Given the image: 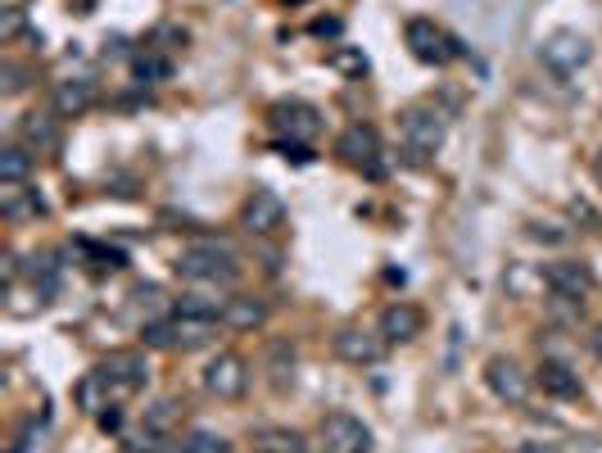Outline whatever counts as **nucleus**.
<instances>
[{
	"label": "nucleus",
	"instance_id": "412c9836",
	"mask_svg": "<svg viewBox=\"0 0 602 453\" xmlns=\"http://www.w3.org/2000/svg\"><path fill=\"white\" fill-rule=\"evenodd\" d=\"M41 195L37 191H27V187H5L0 191V214H5L10 223H19V218H37L41 214Z\"/></svg>",
	"mask_w": 602,
	"mask_h": 453
},
{
	"label": "nucleus",
	"instance_id": "20e7f679",
	"mask_svg": "<svg viewBox=\"0 0 602 453\" xmlns=\"http://www.w3.org/2000/svg\"><path fill=\"white\" fill-rule=\"evenodd\" d=\"M404 41H408V50L421 59V64H435V69L454 64V59L462 55V41L448 33V27H440L435 19H408L404 23Z\"/></svg>",
	"mask_w": 602,
	"mask_h": 453
},
{
	"label": "nucleus",
	"instance_id": "aec40b11",
	"mask_svg": "<svg viewBox=\"0 0 602 453\" xmlns=\"http://www.w3.org/2000/svg\"><path fill=\"white\" fill-rule=\"evenodd\" d=\"M73 400H77L82 413H92V417L105 413L109 404H118V400H113V390H109V381H105L100 372H86V377L77 381V390H73Z\"/></svg>",
	"mask_w": 602,
	"mask_h": 453
},
{
	"label": "nucleus",
	"instance_id": "f704fd0d",
	"mask_svg": "<svg viewBox=\"0 0 602 453\" xmlns=\"http://www.w3.org/2000/svg\"><path fill=\"white\" fill-rule=\"evenodd\" d=\"M593 177H598V187H602V150L593 155Z\"/></svg>",
	"mask_w": 602,
	"mask_h": 453
},
{
	"label": "nucleus",
	"instance_id": "393cba45",
	"mask_svg": "<svg viewBox=\"0 0 602 453\" xmlns=\"http://www.w3.org/2000/svg\"><path fill=\"white\" fill-rule=\"evenodd\" d=\"M177 313H186V318H204V322H222V313H227V299L182 295V299H177Z\"/></svg>",
	"mask_w": 602,
	"mask_h": 453
},
{
	"label": "nucleus",
	"instance_id": "c756f323",
	"mask_svg": "<svg viewBox=\"0 0 602 453\" xmlns=\"http://www.w3.org/2000/svg\"><path fill=\"white\" fill-rule=\"evenodd\" d=\"M168 444H172L168 436H155V431H145V427H141V436L128 440L123 453H168Z\"/></svg>",
	"mask_w": 602,
	"mask_h": 453
},
{
	"label": "nucleus",
	"instance_id": "2f4dec72",
	"mask_svg": "<svg viewBox=\"0 0 602 453\" xmlns=\"http://www.w3.org/2000/svg\"><path fill=\"white\" fill-rule=\"evenodd\" d=\"M96 421H100V431H118V427H123V413H118V408L109 404L105 413H96Z\"/></svg>",
	"mask_w": 602,
	"mask_h": 453
},
{
	"label": "nucleus",
	"instance_id": "f03ea898",
	"mask_svg": "<svg viewBox=\"0 0 602 453\" xmlns=\"http://www.w3.org/2000/svg\"><path fill=\"white\" fill-rule=\"evenodd\" d=\"M177 277L227 286V282L240 277V259H236V250L227 246V240L204 236V240H195V246H186L182 254H177Z\"/></svg>",
	"mask_w": 602,
	"mask_h": 453
},
{
	"label": "nucleus",
	"instance_id": "1a4fd4ad",
	"mask_svg": "<svg viewBox=\"0 0 602 453\" xmlns=\"http://www.w3.org/2000/svg\"><path fill=\"white\" fill-rule=\"evenodd\" d=\"M96 372L109 381L113 400H128V395H141V390H145L149 362H145V354H136V349H118V354H109V358L100 362Z\"/></svg>",
	"mask_w": 602,
	"mask_h": 453
},
{
	"label": "nucleus",
	"instance_id": "423d86ee",
	"mask_svg": "<svg viewBox=\"0 0 602 453\" xmlns=\"http://www.w3.org/2000/svg\"><path fill=\"white\" fill-rule=\"evenodd\" d=\"M204 390L214 400H240L250 390V362L240 358L236 349H218L214 358L204 362V372H200Z\"/></svg>",
	"mask_w": 602,
	"mask_h": 453
},
{
	"label": "nucleus",
	"instance_id": "a211bd4d",
	"mask_svg": "<svg viewBox=\"0 0 602 453\" xmlns=\"http://www.w3.org/2000/svg\"><path fill=\"white\" fill-rule=\"evenodd\" d=\"M50 105H55V114H59V118H77V114H86V109L96 105V86L86 82V78L55 82V91H50Z\"/></svg>",
	"mask_w": 602,
	"mask_h": 453
},
{
	"label": "nucleus",
	"instance_id": "bb28decb",
	"mask_svg": "<svg viewBox=\"0 0 602 453\" xmlns=\"http://www.w3.org/2000/svg\"><path fill=\"white\" fill-rule=\"evenodd\" d=\"M330 69L349 73V78H363L368 73V55L363 50H349V46H336V50H330Z\"/></svg>",
	"mask_w": 602,
	"mask_h": 453
},
{
	"label": "nucleus",
	"instance_id": "72a5a7b5",
	"mask_svg": "<svg viewBox=\"0 0 602 453\" xmlns=\"http://www.w3.org/2000/svg\"><path fill=\"white\" fill-rule=\"evenodd\" d=\"M589 349H593V354L602 358V326H598V331H593V336H589Z\"/></svg>",
	"mask_w": 602,
	"mask_h": 453
},
{
	"label": "nucleus",
	"instance_id": "f3484780",
	"mask_svg": "<svg viewBox=\"0 0 602 453\" xmlns=\"http://www.w3.org/2000/svg\"><path fill=\"white\" fill-rule=\"evenodd\" d=\"M19 145H27L33 155H50V150H59V114H23Z\"/></svg>",
	"mask_w": 602,
	"mask_h": 453
},
{
	"label": "nucleus",
	"instance_id": "ddd939ff",
	"mask_svg": "<svg viewBox=\"0 0 602 453\" xmlns=\"http://www.w3.org/2000/svg\"><path fill=\"white\" fill-rule=\"evenodd\" d=\"M281 223H286V204H281L277 191L254 187L245 195V204H240V227H245L250 236H273Z\"/></svg>",
	"mask_w": 602,
	"mask_h": 453
},
{
	"label": "nucleus",
	"instance_id": "f8f14e48",
	"mask_svg": "<svg viewBox=\"0 0 602 453\" xmlns=\"http://www.w3.org/2000/svg\"><path fill=\"white\" fill-rule=\"evenodd\" d=\"M485 385H490V395H494V400H503V404H526V395H530L534 377L521 368L517 358L494 354V358L485 362Z\"/></svg>",
	"mask_w": 602,
	"mask_h": 453
},
{
	"label": "nucleus",
	"instance_id": "2eb2a0df",
	"mask_svg": "<svg viewBox=\"0 0 602 453\" xmlns=\"http://www.w3.org/2000/svg\"><path fill=\"white\" fill-rule=\"evenodd\" d=\"M421 326H426V318H421L417 305H408V299H395V305L381 309V322L376 331L385 336V345H412L421 336Z\"/></svg>",
	"mask_w": 602,
	"mask_h": 453
},
{
	"label": "nucleus",
	"instance_id": "c85d7f7f",
	"mask_svg": "<svg viewBox=\"0 0 602 453\" xmlns=\"http://www.w3.org/2000/svg\"><path fill=\"white\" fill-rule=\"evenodd\" d=\"M182 444H186V453H231L227 436H218V431H204V427H200V431H191Z\"/></svg>",
	"mask_w": 602,
	"mask_h": 453
},
{
	"label": "nucleus",
	"instance_id": "f257e3e1",
	"mask_svg": "<svg viewBox=\"0 0 602 453\" xmlns=\"http://www.w3.org/2000/svg\"><path fill=\"white\" fill-rule=\"evenodd\" d=\"M444 136H448V114L435 100H412L399 114V141L412 164H426L431 155H440Z\"/></svg>",
	"mask_w": 602,
	"mask_h": 453
},
{
	"label": "nucleus",
	"instance_id": "c9c22d12",
	"mask_svg": "<svg viewBox=\"0 0 602 453\" xmlns=\"http://www.w3.org/2000/svg\"><path fill=\"white\" fill-rule=\"evenodd\" d=\"M168 453H186V444H182V440H177V444H168Z\"/></svg>",
	"mask_w": 602,
	"mask_h": 453
},
{
	"label": "nucleus",
	"instance_id": "6ab92c4d",
	"mask_svg": "<svg viewBox=\"0 0 602 453\" xmlns=\"http://www.w3.org/2000/svg\"><path fill=\"white\" fill-rule=\"evenodd\" d=\"M263 322H267V299H258V295H231L227 299L222 326H231V331H258Z\"/></svg>",
	"mask_w": 602,
	"mask_h": 453
},
{
	"label": "nucleus",
	"instance_id": "a878e982",
	"mask_svg": "<svg viewBox=\"0 0 602 453\" xmlns=\"http://www.w3.org/2000/svg\"><path fill=\"white\" fill-rule=\"evenodd\" d=\"M132 73H136L141 82H164V78H172V59H164V55H155V50H145V55H136Z\"/></svg>",
	"mask_w": 602,
	"mask_h": 453
},
{
	"label": "nucleus",
	"instance_id": "7ed1b4c3",
	"mask_svg": "<svg viewBox=\"0 0 602 453\" xmlns=\"http://www.w3.org/2000/svg\"><path fill=\"white\" fill-rule=\"evenodd\" d=\"M141 336H145L149 349H164V354H195V349H204V345H214L218 322L172 313V318H159V322H145Z\"/></svg>",
	"mask_w": 602,
	"mask_h": 453
},
{
	"label": "nucleus",
	"instance_id": "7c9ffc66",
	"mask_svg": "<svg viewBox=\"0 0 602 453\" xmlns=\"http://www.w3.org/2000/svg\"><path fill=\"white\" fill-rule=\"evenodd\" d=\"M19 33H23V10H14V5H10V10H5V19H0V37L14 41Z\"/></svg>",
	"mask_w": 602,
	"mask_h": 453
},
{
	"label": "nucleus",
	"instance_id": "b1692460",
	"mask_svg": "<svg viewBox=\"0 0 602 453\" xmlns=\"http://www.w3.org/2000/svg\"><path fill=\"white\" fill-rule=\"evenodd\" d=\"M177 427H182V404H177V400H155V404L145 408V431L172 436Z\"/></svg>",
	"mask_w": 602,
	"mask_h": 453
},
{
	"label": "nucleus",
	"instance_id": "4468645a",
	"mask_svg": "<svg viewBox=\"0 0 602 453\" xmlns=\"http://www.w3.org/2000/svg\"><path fill=\"white\" fill-rule=\"evenodd\" d=\"M330 349H336L340 362H353V368H372V362L385 358V336L381 331H363V326H345L336 331V341H330Z\"/></svg>",
	"mask_w": 602,
	"mask_h": 453
},
{
	"label": "nucleus",
	"instance_id": "9b49d317",
	"mask_svg": "<svg viewBox=\"0 0 602 453\" xmlns=\"http://www.w3.org/2000/svg\"><path fill=\"white\" fill-rule=\"evenodd\" d=\"M544 286L553 290V299H566V305H585L593 295V272L580 259H553L544 267Z\"/></svg>",
	"mask_w": 602,
	"mask_h": 453
},
{
	"label": "nucleus",
	"instance_id": "dca6fc26",
	"mask_svg": "<svg viewBox=\"0 0 602 453\" xmlns=\"http://www.w3.org/2000/svg\"><path fill=\"white\" fill-rule=\"evenodd\" d=\"M534 385L544 390V395H553V400H580L585 395V385H580V372L570 368V362H562V358H544L534 368Z\"/></svg>",
	"mask_w": 602,
	"mask_h": 453
},
{
	"label": "nucleus",
	"instance_id": "6e6552de",
	"mask_svg": "<svg viewBox=\"0 0 602 453\" xmlns=\"http://www.w3.org/2000/svg\"><path fill=\"white\" fill-rule=\"evenodd\" d=\"M322 444L326 453H372V427L345 408L322 417Z\"/></svg>",
	"mask_w": 602,
	"mask_h": 453
},
{
	"label": "nucleus",
	"instance_id": "0eeeda50",
	"mask_svg": "<svg viewBox=\"0 0 602 453\" xmlns=\"http://www.w3.org/2000/svg\"><path fill=\"white\" fill-rule=\"evenodd\" d=\"M267 123H273L277 141H290V145H309L317 141L322 132V114L304 100H277L273 109H267Z\"/></svg>",
	"mask_w": 602,
	"mask_h": 453
},
{
	"label": "nucleus",
	"instance_id": "5701e85b",
	"mask_svg": "<svg viewBox=\"0 0 602 453\" xmlns=\"http://www.w3.org/2000/svg\"><path fill=\"white\" fill-rule=\"evenodd\" d=\"M254 449L258 453H309L304 436L286 431V427H263V431H254Z\"/></svg>",
	"mask_w": 602,
	"mask_h": 453
},
{
	"label": "nucleus",
	"instance_id": "9d476101",
	"mask_svg": "<svg viewBox=\"0 0 602 453\" xmlns=\"http://www.w3.org/2000/svg\"><path fill=\"white\" fill-rule=\"evenodd\" d=\"M539 59L553 69V73H562V78H570V73H580L589 59H593V46L580 37V33H570V27H562V33H549L544 37V46H539Z\"/></svg>",
	"mask_w": 602,
	"mask_h": 453
},
{
	"label": "nucleus",
	"instance_id": "39448f33",
	"mask_svg": "<svg viewBox=\"0 0 602 453\" xmlns=\"http://www.w3.org/2000/svg\"><path fill=\"white\" fill-rule=\"evenodd\" d=\"M336 155L340 164L358 168V172H368V177H381L385 172V145H381V132L372 123H349L340 136H336Z\"/></svg>",
	"mask_w": 602,
	"mask_h": 453
},
{
	"label": "nucleus",
	"instance_id": "473e14b6",
	"mask_svg": "<svg viewBox=\"0 0 602 453\" xmlns=\"http://www.w3.org/2000/svg\"><path fill=\"white\" fill-rule=\"evenodd\" d=\"M517 453H562V444H553V440H526Z\"/></svg>",
	"mask_w": 602,
	"mask_h": 453
},
{
	"label": "nucleus",
	"instance_id": "cd10ccee",
	"mask_svg": "<svg viewBox=\"0 0 602 453\" xmlns=\"http://www.w3.org/2000/svg\"><path fill=\"white\" fill-rule=\"evenodd\" d=\"M27 82H33V73H27L23 64H14V59L0 64V96H23Z\"/></svg>",
	"mask_w": 602,
	"mask_h": 453
},
{
	"label": "nucleus",
	"instance_id": "4be33fe9",
	"mask_svg": "<svg viewBox=\"0 0 602 453\" xmlns=\"http://www.w3.org/2000/svg\"><path fill=\"white\" fill-rule=\"evenodd\" d=\"M33 172V150L27 145H5L0 150V187H23Z\"/></svg>",
	"mask_w": 602,
	"mask_h": 453
}]
</instances>
